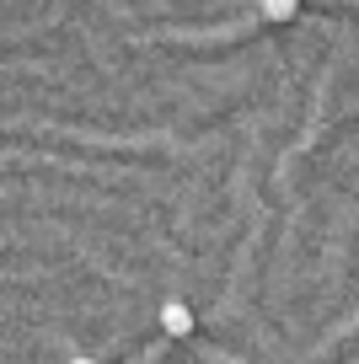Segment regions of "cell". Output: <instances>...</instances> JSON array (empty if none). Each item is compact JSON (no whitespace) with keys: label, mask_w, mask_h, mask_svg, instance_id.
<instances>
[{"label":"cell","mask_w":359,"mask_h":364,"mask_svg":"<svg viewBox=\"0 0 359 364\" xmlns=\"http://www.w3.org/2000/svg\"><path fill=\"white\" fill-rule=\"evenodd\" d=\"M70 364H91V359H70Z\"/></svg>","instance_id":"cell-3"},{"label":"cell","mask_w":359,"mask_h":364,"mask_svg":"<svg viewBox=\"0 0 359 364\" xmlns=\"http://www.w3.org/2000/svg\"><path fill=\"white\" fill-rule=\"evenodd\" d=\"M295 11H301V0H263V16H269V22H295Z\"/></svg>","instance_id":"cell-2"},{"label":"cell","mask_w":359,"mask_h":364,"mask_svg":"<svg viewBox=\"0 0 359 364\" xmlns=\"http://www.w3.org/2000/svg\"><path fill=\"white\" fill-rule=\"evenodd\" d=\"M161 327H167L172 338H188L193 332V311L182 306V300H167V306H161Z\"/></svg>","instance_id":"cell-1"}]
</instances>
